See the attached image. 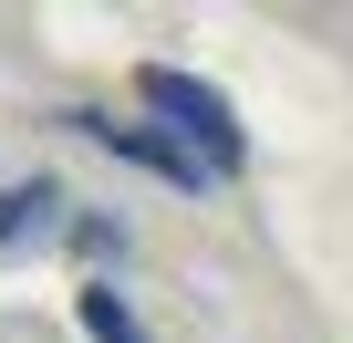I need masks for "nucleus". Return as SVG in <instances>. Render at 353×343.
I'll use <instances>...</instances> for the list:
<instances>
[{
  "label": "nucleus",
  "mask_w": 353,
  "mask_h": 343,
  "mask_svg": "<svg viewBox=\"0 0 353 343\" xmlns=\"http://www.w3.org/2000/svg\"><path fill=\"white\" fill-rule=\"evenodd\" d=\"M73 302H83V333H94V343H145V333H135V312H125L114 291H94V281H83Z\"/></svg>",
  "instance_id": "obj_3"
},
{
  "label": "nucleus",
  "mask_w": 353,
  "mask_h": 343,
  "mask_svg": "<svg viewBox=\"0 0 353 343\" xmlns=\"http://www.w3.org/2000/svg\"><path fill=\"white\" fill-rule=\"evenodd\" d=\"M42 208H52V188H11V198H0V250H21L42 229Z\"/></svg>",
  "instance_id": "obj_4"
},
{
  "label": "nucleus",
  "mask_w": 353,
  "mask_h": 343,
  "mask_svg": "<svg viewBox=\"0 0 353 343\" xmlns=\"http://www.w3.org/2000/svg\"><path fill=\"white\" fill-rule=\"evenodd\" d=\"M83 125H94V135H104L114 156H135V166H156V177H166V188H208V177H198V166H188V146H176L166 125H104V115H83Z\"/></svg>",
  "instance_id": "obj_2"
},
{
  "label": "nucleus",
  "mask_w": 353,
  "mask_h": 343,
  "mask_svg": "<svg viewBox=\"0 0 353 343\" xmlns=\"http://www.w3.org/2000/svg\"><path fill=\"white\" fill-rule=\"evenodd\" d=\"M145 104H156V125H166L176 146H188V166H198L208 188L250 166V135L229 125V104H219L198 73H166V63H145Z\"/></svg>",
  "instance_id": "obj_1"
}]
</instances>
